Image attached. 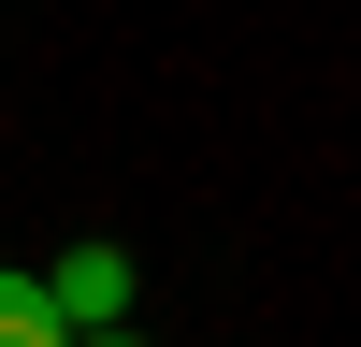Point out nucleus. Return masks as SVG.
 <instances>
[{
	"label": "nucleus",
	"mask_w": 361,
	"mask_h": 347,
	"mask_svg": "<svg viewBox=\"0 0 361 347\" xmlns=\"http://www.w3.org/2000/svg\"><path fill=\"white\" fill-rule=\"evenodd\" d=\"M130 289H145L130 246H73V260H44V304L73 318V333H116V318H130Z\"/></svg>",
	"instance_id": "1"
},
{
	"label": "nucleus",
	"mask_w": 361,
	"mask_h": 347,
	"mask_svg": "<svg viewBox=\"0 0 361 347\" xmlns=\"http://www.w3.org/2000/svg\"><path fill=\"white\" fill-rule=\"evenodd\" d=\"M0 347H73V318L44 304V275H0Z\"/></svg>",
	"instance_id": "2"
},
{
	"label": "nucleus",
	"mask_w": 361,
	"mask_h": 347,
	"mask_svg": "<svg viewBox=\"0 0 361 347\" xmlns=\"http://www.w3.org/2000/svg\"><path fill=\"white\" fill-rule=\"evenodd\" d=\"M73 347H145V333H130V318H116V333H73Z\"/></svg>",
	"instance_id": "3"
}]
</instances>
